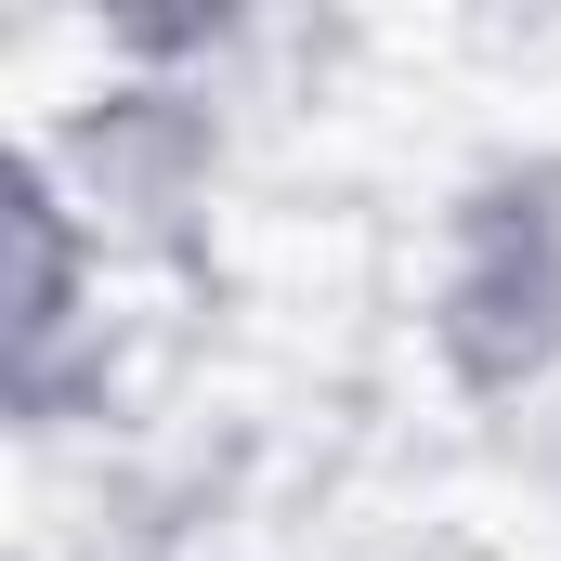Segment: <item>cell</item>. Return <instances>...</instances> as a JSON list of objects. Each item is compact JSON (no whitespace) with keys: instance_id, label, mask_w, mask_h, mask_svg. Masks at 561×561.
I'll list each match as a JSON object with an SVG mask.
<instances>
[{"instance_id":"2","label":"cell","mask_w":561,"mask_h":561,"mask_svg":"<svg viewBox=\"0 0 561 561\" xmlns=\"http://www.w3.org/2000/svg\"><path fill=\"white\" fill-rule=\"evenodd\" d=\"M26 157L53 170V196L92 222L105 262H157V249H183V236L209 222V196H222V118H209V79L105 66V92H79Z\"/></svg>"},{"instance_id":"3","label":"cell","mask_w":561,"mask_h":561,"mask_svg":"<svg viewBox=\"0 0 561 561\" xmlns=\"http://www.w3.org/2000/svg\"><path fill=\"white\" fill-rule=\"evenodd\" d=\"M105 275L118 262L92 249V222L26 157L13 170V313H0V366H13V419L26 431H66L79 379H105Z\"/></svg>"},{"instance_id":"1","label":"cell","mask_w":561,"mask_h":561,"mask_svg":"<svg viewBox=\"0 0 561 561\" xmlns=\"http://www.w3.org/2000/svg\"><path fill=\"white\" fill-rule=\"evenodd\" d=\"M419 327L457 405H523L561 379V157H496L444 196Z\"/></svg>"}]
</instances>
